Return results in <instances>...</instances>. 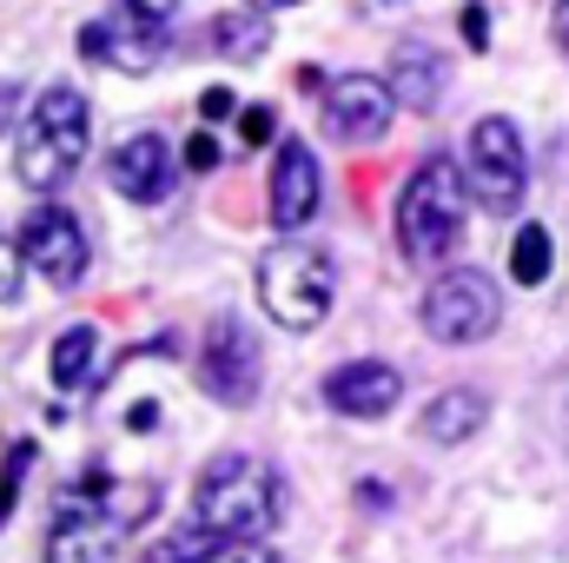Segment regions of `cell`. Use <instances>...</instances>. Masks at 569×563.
<instances>
[{
	"label": "cell",
	"mask_w": 569,
	"mask_h": 563,
	"mask_svg": "<svg viewBox=\"0 0 569 563\" xmlns=\"http://www.w3.org/2000/svg\"><path fill=\"white\" fill-rule=\"evenodd\" d=\"M463 206H470L463 172L450 159H425L398 192V253L411 266H443L463 239Z\"/></svg>",
	"instance_id": "277c9868"
},
{
	"label": "cell",
	"mask_w": 569,
	"mask_h": 563,
	"mask_svg": "<svg viewBox=\"0 0 569 563\" xmlns=\"http://www.w3.org/2000/svg\"><path fill=\"white\" fill-rule=\"evenodd\" d=\"M212 159H219V146L206 140V134H192V146H186V166H192V172H206Z\"/></svg>",
	"instance_id": "d4e9b609"
},
{
	"label": "cell",
	"mask_w": 569,
	"mask_h": 563,
	"mask_svg": "<svg viewBox=\"0 0 569 563\" xmlns=\"http://www.w3.org/2000/svg\"><path fill=\"white\" fill-rule=\"evenodd\" d=\"M331 292H338V266H331V253L311 246V239H279V246L259 259V305H266V318L284 325V332L325 325Z\"/></svg>",
	"instance_id": "5b68a950"
},
{
	"label": "cell",
	"mask_w": 569,
	"mask_h": 563,
	"mask_svg": "<svg viewBox=\"0 0 569 563\" xmlns=\"http://www.w3.org/2000/svg\"><path fill=\"white\" fill-rule=\"evenodd\" d=\"M463 40H470V47H490V13H483L477 0L463 7Z\"/></svg>",
	"instance_id": "603a6c76"
},
{
	"label": "cell",
	"mask_w": 569,
	"mask_h": 563,
	"mask_svg": "<svg viewBox=\"0 0 569 563\" xmlns=\"http://www.w3.org/2000/svg\"><path fill=\"white\" fill-rule=\"evenodd\" d=\"M510 279L517 285L550 279V233H543V226H523V233H517V246H510Z\"/></svg>",
	"instance_id": "ffe728a7"
},
{
	"label": "cell",
	"mask_w": 569,
	"mask_h": 563,
	"mask_svg": "<svg viewBox=\"0 0 569 563\" xmlns=\"http://www.w3.org/2000/svg\"><path fill=\"white\" fill-rule=\"evenodd\" d=\"M325 398H331V412H345V418H385V412L405 398V378H398L391 365H338L331 385H325Z\"/></svg>",
	"instance_id": "5bb4252c"
},
{
	"label": "cell",
	"mask_w": 569,
	"mask_h": 563,
	"mask_svg": "<svg viewBox=\"0 0 569 563\" xmlns=\"http://www.w3.org/2000/svg\"><path fill=\"white\" fill-rule=\"evenodd\" d=\"M87 120H93V113H87V93L47 87V93L33 100V113H27V127H20V146H13L20 186H33V192L67 186V179L80 172V159H87V140H93Z\"/></svg>",
	"instance_id": "3957f363"
},
{
	"label": "cell",
	"mask_w": 569,
	"mask_h": 563,
	"mask_svg": "<svg viewBox=\"0 0 569 563\" xmlns=\"http://www.w3.org/2000/svg\"><path fill=\"white\" fill-rule=\"evenodd\" d=\"M391 87H398V100H405L411 113H430V107L443 100V60L430 53L425 40H405V47L391 53Z\"/></svg>",
	"instance_id": "2e32d148"
},
{
	"label": "cell",
	"mask_w": 569,
	"mask_h": 563,
	"mask_svg": "<svg viewBox=\"0 0 569 563\" xmlns=\"http://www.w3.org/2000/svg\"><path fill=\"white\" fill-rule=\"evenodd\" d=\"M199 524L219 537H266L284 511V477L252 457V451H226L199 471Z\"/></svg>",
	"instance_id": "7a4b0ae2"
},
{
	"label": "cell",
	"mask_w": 569,
	"mask_h": 563,
	"mask_svg": "<svg viewBox=\"0 0 569 563\" xmlns=\"http://www.w3.org/2000/svg\"><path fill=\"white\" fill-rule=\"evenodd\" d=\"M20 253H27V266L47 285H80L87 266H93L87 226H80L67 206H33V213L20 219Z\"/></svg>",
	"instance_id": "ba28073f"
},
{
	"label": "cell",
	"mask_w": 569,
	"mask_h": 563,
	"mask_svg": "<svg viewBox=\"0 0 569 563\" xmlns=\"http://www.w3.org/2000/svg\"><path fill=\"white\" fill-rule=\"evenodd\" d=\"M497 318H503V298L483 273H443L425 292V332L437 345H477L497 332Z\"/></svg>",
	"instance_id": "8992f818"
},
{
	"label": "cell",
	"mask_w": 569,
	"mask_h": 563,
	"mask_svg": "<svg viewBox=\"0 0 569 563\" xmlns=\"http://www.w3.org/2000/svg\"><path fill=\"white\" fill-rule=\"evenodd\" d=\"M93 325H73V332H60V345H53V385L60 392H87V372H93Z\"/></svg>",
	"instance_id": "ac0fdd59"
},
{
	"label": "cell",
	"mask_w": 569,
	"mask_h": 563,
	"mask_svg": "<svg viewBox=\"0 0 569 563\" xmlns=\"http://www.w3.org/2000/svg\"><path fill=\"white\" fill-rule=\"evenodd\" d=\"M33 464V444H13L7 451V464H0V524H7V511H13V491H20V471Z\"/></svg>",
	"instance_id": "44dd1931"
},
{
	"label": "cell",
	"mask_w": 569,
	"mask_h": 563,
	"mask_svg": "<svg viewBox=\"0 0 569 563\" xmlns=\"http://www.w3.org/2000/svg\"><path fill=\"white\" fill-rule=\"evenodd\" d=\"M20 259H27V253L0 233V305H7V298H20Z\"/></svg>",
	"instance_id": "7402d4cb"
},
{
	"label": "cell",
	"mask_w": 569,
	"mask_h": 563,
	"mask_svg": "<svg viewBox=\"0 0 569 563\" xmlns=\"http://www.w3.org/2000/svg\"><path fill=\"white\" fill-rule=\"evenodd\" d=\"M391 107H398V87L378 80V73H345L331 93H325V127L331 140H378L391 127Z\"/></svg>",
	"instance_id": "30bf717a"
},
{
	"label": "cell",
	"mask_w": 569,
	"mask_h": 563,
	"mask_svg": "<svg viewBox=\"0 0 569 563\" xmlns=\"http://www.w3.org/2000/svg\"><path fill=\"white\" fill-rule=\"evenodd\" d=\"M199 113H206V120H226V113H232V93H226V87H212V93L199 100Z\"/></svg>",
	"instance_id": "4316f807"
},
{
	"label": "cell",
	"mask_w": 569,
	"mask_h": 563,
	"mask_svg": "<svg viewBox=\"0 0 569 563\" xmlns=\"http://www.w3.org/2000/svg\"><path fill=\"white\" fill-rule=\"evenodd\" d=\"M127 7H133V13H146V20H159V27L179 13V0H127Z\"/></svg>",
	"instance_id": "484cf974"
},
{
	"label": "cell",
	"mask_w": 569,
	"mask_h": 563,
	"mask_svg": "<svg viewBox=\"0 0 569 563\" xmlns=\"http://www.w3.org/2000/svg\"><path fill=\"white\" fill-rule=\"evenodd\" d=\"M199 378H206L212 398H226V405H252V398H259V338H252L239 318L212 325L206 358H199Z\"/></svg>",
	"instance_id": "9c48e42d"
},
{
	"label": "cell",
	"mask_w": 569,
	"mask_h": 563,
	"mask_svg": "<svg viewBox=\"0 0 569 563\" xmlns=\"http://www.w3.org/2000/svg\"><path fill=\"white\" fill-rule=\"evenodd\" d=\"M7 107H13V87H0V127H7Z\"/></svg>",
	"instance_id": "f1b7e54d"
},
{
	"label": "cell",
	"mask_w": 569,
	"mask_h": 563,
	"mask_svg": "<svg viewBox=\"0 0 569 563\" xmlns=\"http://www.w3.org/2000/svg\"><path fill=\"white\" fill-rule=\"evenodd\" d=\"M152 511H159V497H152L146 477H133V484L87 477L80 491L60 497V524H53L47 563H113L120 557V544L140 531Z\"/></svg>",
	"instance_id": "6da1fadb"
},
{
	"label": "cell",
	"mask_w": 569,
	"mask_h": 563,
	"mask_svg": "<svg viewBox=\"0 0 569 563\" xmlns=\"http://www.w3.org/2000/svg\"><path fill=\"white\" fill-rule=\"evenodd\" d=\"M107 179H113V192L120 199H166L172 192V179H179V166H172V146L159 140V134H133V140L113 152V166H107Z\"/></svg>",
	"instance_id": "7c38bea8"
},
{
	"label": "cell",
	"mask_w": 569,
	"mask_h": 563,
	"mask_svg": "<svg viewBox=\"0 0 569 563\" xmlns=\"http://www.w3.org/2000/svg\"><path fill=\"white\" fill-rule=\"evenodd\" d=\"M80 47H87L93 60H107L113 73H152L159 53H166V27L146 20V13H133V7H120L113 20H93Z\"/></svg>",
	"instance_id": "8fae6325"
},
{
	"label": "cell",
	"mask_w": 569,
	"mask_h": 563,
	"mask_svg": "<svg viewBox=\"0 0 569 563\" xmlns=\"http://www.w3.org/2000/svg\"><path fill=\"white\" fill-rule=\"evenodd\" d=\"M557 47L569 53V0H557Z\"/></svg>",
	"instance_id": "83f0119b"
},
{
	"label": "cell",
	"mask_w": 569,
	"mask_h": 563,
	"mask_svg": "<svg viewBox=\"0 0 569 563\" xmlns=\"http://www.w3.org/2000/svg\"><path fill=\"white\" fill-rule=\"evenodd\" d=\"M523 140H517V127L510 120H477V134H470V192H477V206L483 213H517L523 206Z\"/></svg>",
	"instance_id": "52a82bcc"
},
{
	"label": "cell",
	"mask_w": 569,
	"mask_h": 563,
	"mask_svg": "<svg viewBox=\"0 0 569 563\" xmlns=\"http://www.w3.org/2000/svg\"><path fill=\"white\" fill-rule=\"evenodd\" d=\"M318 159H311V146L305 140H284L279 159H272V219H279L284 233H298L311 213H318Z\"/></svg>",
	"instance_id": "4fadbf2b"
},
{
	"label": "cell",
	"mask_w": 569,
	"mask_h": 563,
	"mask_svg": "<svg viewBox=\"0 0 569 563\" xmlns=\"http://www.w3.org/2000/svg\"><path fill=\"white\" fill-rule=\"evenodd\" d=\"M239 134H246V140H252V146H266V140H272V113H266V107H252Z\"/></svg>",
	"instance_id": "cb8c5ba5"
},
{
	"label": "cell",
	"mask_w": 569,
	"mask_h": 563,
	"mask_svg": "<svg viewBox=\"0 0 569 563\" xmlns=\"http://www.w3.org/2000/svg\"><path fill=\"white\" fill-rule=\"evenodd\" d=\"M483 418H490V398L463 385V392H443V398L425 412V424H418V431H425V444H463V437H470Z\"/></svg>",
	"instance_id": "e0dca14e"
},
{
	"label": "cell",
	"mask_w": 569,
	"mask_h": 563,
	"mask_svg": "<svg viewBox=\"0 0 569 563\" xmlns=\"http://www.w3.org/2000/svg\"><path fill=\"white\" fill-rule=\"evenodd\" d=\"M252 7H298V0H252Z\"/></svg>",
	"instance_id": "f546056e"
},
{
	"label": "cell",
	"mask_w": 569,
	"mask_h": 563,
	"mask_svg": "<svg viewBox=\"0 0 569 563\" xmlns=\"http://www.w3.org/2000/svg\"><path fill=\"white\" fill-rule=\"evenodd\" d=\"M212 40H219V53H232V60H259V53L272 47V27L252 20V13H226V20L212 27Z\"/></svg>",
	"instance_id": "d6986e66"
},
{
	"label": "cell",
	"mask_w": 569,
	"mask_h": 563,
	"mask_svg": "<svg viewBox=\"0 0 569 563\" xmlns=\"http://www.w3.org/2000/svg\"><path fill=\"white\" fill-rule=\"evenodd\" d=\"M146 563H279L259 537H219V531H179V537H166L159 551Z\"/></svg>",
	"instance_id": "9a60e30c"
}]
</instances>
